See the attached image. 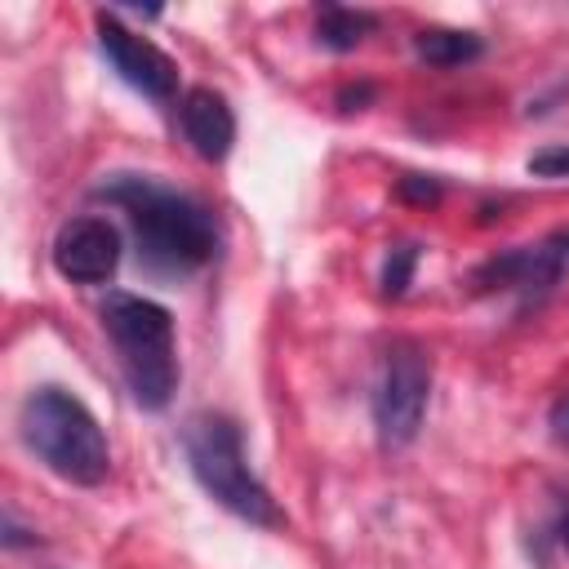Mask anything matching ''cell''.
I'll return each mask as SVG.
<instances>
[{
    "label": "cell",
    "mask_w": 569,
    "mask_h": 569,
    "mask_svg": "<svg viewBox=\"0 0 569 569\" xmlns=\"http://www.w3.org/2000/svg\"><path fill=\"white\" fill-rule=\"evenodd\" d=\"M93 196L124 209V218L133 227L138 262L151 276L178 280V276L200 271L218 253L213 213L200 200H191V196H182V191H173L147 173H111L107 182H98Z\"/></svg>",
    "instance_id": "cell-1"
},
{
    "label": "cell",
    "mask_w": 569,
    "mask_h": 569,
    "mask_svg": "<svg viewBox=\"0 0 569 569\" xmlns=\"http://www.w3.org/2000/svg\"><path fill=\"white\" fill-rule=\"evenodd\" d=\"M22 445L67 485L93 489L111 476V445L98 418L62 387H36L18 409Z\"/></svg>",
    "instance_id": "cell-2"
},
{
    "label": "cell",
    "mask_w": 569,
    "mask_h": 569,
    "mask_svg": "<svg viewBox=\"0 0 569 569\" xmlns=\"http://www.w3.org/2000/svg\"><path fill=\"white\" fill-rule=\"evenodd\" d=\"M102 329L116 347V360H120V373H124V387L129 396L160 413L169 409L173 391H178V342H173V316L142 298V293H107L102 302Z\"/></svg>",
    "instance_id": "cell-3"
},
{
    "label": "cell",
    "mask_w": 569,
    "mask_h": 569,
    "mask_svg": "<svg viewBox=\"0 0 569 569\" xmlns=\"http://www.w3.org/2000/svg\"><path fill=\"white\" fill-rule=\"evenodd\" d=\"M182 453H187V467H191L196 485L222 511H231L236 520H249L258 529H280L284 525V511L276 507L271 489L244 462V440H240L236 418L213 413V409L187 418V427H182Z\"/></svg>",
    "instance_id": "cell-4"
},
{
    "label": "cell",
    "mask_w": 569,
    "mask_h": 569,
    "mask_svg": "<svg viewBox=\"0 0 569 569\" xmlns=\"http://www.w3.org/2000/svg\"><path fill=\"white\" fill-rule=\"evenodd\" d=\"M427 400H431V356L422 342L413 338H391V347L382 351V369L369 396L373 409V427L378 440L400 449L418 436L422 418H427Z\"/></svg>",
    "instance_id": "cell-5"
},
{
    "label": "cell",
    "mask_w": 569,
    "mask_h": 569,
    "mask_svg": "<svg viewBox=\"0 0 569 569\" xmlns=\"http://www.w3.org/2000/svg\"><path fill=\"white\" fill-rule=\"evenodd\" d=\"M565 271H569V227L551 231L533 244H516V249L485 258L471 271V289L476 293H511L520 307H529V302L547 298Z\"/></svg>",
    "instance_id": "cell-6"
},
{
    "label": "cell",
    "mask_w": 569,
    "mask_h": 569,
    "mask_svg": "<svg viewBox=\"0 0 569 569\" xmlns=\"http://www.w3.org/2000/svg\"><path fill=\"white\" fill-rule=\"evenodd\" d=\"M93 31H98L102 58L111 62V71H116L129 89H138V93L151 98V102H169V98L178 93V62H173L156 40L129 31L111 9H98V13H93Z\"/></svg>",
    "instance_id": "cell-7"
},
{
    "label": "cell",
    "mask_w": 569,
    "mask_h": 569,
    "mask_svg": "<svg viewBox=\"0 0 569 569\" xmlns=\"http://www.w3.org/2000/svg\"><path fill=\"white\" fill-rule=\"evenodd\" d=\"M53 267L71 284H107L120 267V231L107 218H71L53 236Z\"/></svg>",
    "instance_id": "cell-8"
},
{
    "label": "cell",
    "mask_w": 569,
    "mask_h": 569,
    "mask_svg": "<svg viewBox=\"0 0 569 569\" xmlns=\"http://www.w3.org/2000/svg\"><path fill=\"white\" fill-rule=\"evenodd\" d=\"M178 124H182V138L191 142V151L209 164L227 160L231 156V142H236V111L231 102L209 89V84H196L182 93L178 102Z\"/></svg>",
    "instance_id": "cell-9"
},
{
    "label": "cell",
    "mask_w": 569,
    "mask_h": 569,
    "mask_svg": "<svg viewBox=\"0 0 569 569\" xmlns=\"http://www.w3.org/2000/svg\"><path fill=\"white\" fill-rule=\"evenodd\" d=\"M413 53L427 67H462L485 53V40L476 31H453V27H422L413 36Z\"/></svg>",
    "instance_id": "cell-10"
},
{
    "label": "cell",
    "mask_w": 569,
    "mask_h": 569,
    "mask_svg": "<svg viewBox=\"0 0 569 569\" xmlns=\"http://www.w3.org/2000/svg\"><path fill=\"white\" fill-rule=\"evenodd\" d=\"M378 31V18L369 9H347V4H325L316 13V40L333 53H347L356 44H365V36Z\"/></svg>",
    "instance_id": "cell-11"
},
{
    "label": "cell",
    "mask_w": 569,
    "mask_h": 569,
    "mask_svg": "<svg viewBox=\"0 0 569 569\" xmlns=\"http://www.w3.org/2000/svg\"><path fill=\"white\" fill-rule=\"evenodd\" d=\"M413 267H418V244H391L387 262H382V293L387 298H400L409 284H413Z\"/></svg>",
    "instance_id": "cell-12"
},
{
    "label": "cell",
    "mask_w": 569,
    "mask_h": 569,
    "mask_svg": "<svg viewBox=\"0 0 569 569\" xmlns=\"http://www.w3.org/2000/svg\"><path fill=\"white\" fill-rule=\"evenodd\" d=\"M529 173L538 178H569V147H542L529 156Z\"/></svg>",
    "instance_id": "cell-13"
},
{
    "label": "cell",
    "mask_w": 569,
    "mask_h": 569,
    "mask_svg": "<svg viewBox=\"0 0 569 569\" xmlns=\"http://www.w3.org/2000/svg\"><path fill=\"white\" fill-rule=\"evenodd\" d=\"M400 196L405 200H418V204H436L440 200V182L436 178H422V173H409V178H400Z\"/></svg>",
    "instance_id": "cell-14"
},
{
    "label": "cell",
    "mask_w": 569,
    "mask_h": 569,
    "mask_svg": "<svg viewBox=\"0 0 569 569\" xmlns=\"http://www.w3.org/2000/svg\"><path fill=\"white\" fill-rule=\"evenodd\" d=\"M373 93H378V89H373L369 80H356V84H342V89H338V111H365V107L373 102Z\"/></svg>",
    "instance_id": "cell-15"
},
{
    "label": "cell",
    "mask_w": 569,
    "mask_h": 569,
    "mask_svg": "<svg viewBox=\"0 0 569 569\" xmlns=\"http://www.w3.org/2000/svg\"><path fill=\"white\" fill-rule=\"evenodd\" d=\"M547 427H551V440L569 449V391L556 396V405L547 409Z\"/></svg>",
    "instance_id": "cell-16"
},
{
    "label": "cell",
    "mask_w": 569,
    "mask_h": 569,
    "mask_svg": "<svg viewBox=\"0 0 569 569\" xmlns=\"http://www.w3.org/2000/svg\"><path fill=\"white\" fill-rule=\"evenodd\" d=\"M551 538H556V547L569 556V493H560V502H556V520H551Z\"/></svg>",
    "instance_id": "cell-17"
}]
</instances>
